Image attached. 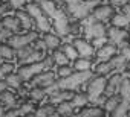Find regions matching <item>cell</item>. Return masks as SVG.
<instances>
[{
  "instance_id": "obj_1",
  "label": "cell",
  "mask_w": 130,
  "mask_h": 117,
  "mask_svg": "<svg viewBox=\"0 0 130 117\" xmlns=\"http://www.w3.org/2000/svg\"><path fill=\"white\" fill-rule=\"evenodd\" d=\"M43 69H46L44 61H37V63H31V64H25L17 70V75L22 78V81H29L32 79L37 73L43 72Z\"/></svg>"
},
{
  "instance_id": "obj_2",
  "label": "cell",
  "mask_w": 130,
  "mask_h": 117,
  "mask_svg": "<svg viewBox=\"0 0 130 117\" xmlns=\"http://www.w3.org/2000/svg\"><path fill=\"white\" fill-rule=\"evenodd\" d=\"M106 82L107 79L104 76H98L95 79H92L87 85V96H89V100H96L103 93H104V88H106Z\"/></svg>"
},
{
  "instance_id": "obj_3",
  "label": "cell",
  "mask_w": 130,
  "mask_h": 117,
  "mask_svg": "<svg viewBox=\"0 0 130 117\" xmlns=\"http://www.w3.org/2000/svg\"><path fill=\"white\" fill-rule=\"evenodd\" d=\"M32 84L37 85V87H49L52 84H55V78H54V73L52 72H40L37 73L34 78H32Z\"/></svg>"
},
{
  "instance_id": "obj_4",
  "label": "cell",
  "mask_w": 130,
  "mask_h": 117,
  "mask_svg": "<svg viewBox=\"0 0 130 117\" xmlns=\"http://www.w3.org/2000/svg\"><path fill=\"white\" fill-rule=\"evenodd\" d=\"M113 14H115V9L112 5H101L93 9V18L96 21H106V20L112 18Z\"/></svg>"
},
{
  "instance_id": "obj_5",
  "label": "cell",
  "mask_w": 130,
  "mask_h": 117,
  "mask_svg": "<svg viewBox=\"0 0 130 117\" xmlns=\"http://www.w3.org/2000/svg\"><path fill=\"white\" fill-rule=\"evenodd\" d=\"M37 32H29V34H26V35H20V37H11L9 38V41H11V46L12 47H23V46H28V44H31L32 41H35L37 40Z\"/></svg>"
},
{
  "instance_id": "obj_6",
  "label": "cell",
  "mask_w": 130,
  "mask_h": 117,
  "mask_svg": "<svg viewBox=\"0 0 130 117\" xmlns=\"http://www.w3.org/2000/svg\"><path fill=\"white\" fill-rule=\"evenodd\" d=\"M106 35L109 37V40L110 41H113L115 44H121L125 38H127V32L122 29V27H116V26H112L107 32H106Z\"/></svg>"
},
{
  "instance_id": "obj_7",
  "label": "cell",
  "mask_w": 130,
  "mask_h": 117,
  "mask_svg": "<svg viewBox=\"0 0 130 117\" xmlns=\"http://www.w3.org/2000/svg\"><path fill=\"white\" fill-rule=\"evenodd\" d=\"M74 47L77 49V52H78L80 56L90 58V56L93 55V46L89 44V43L84 41V40H78V38H77V40L74 41Z\"/></svg>"
},
{
  "instance_id": "obj_8",
  "label": "cell",
  "mask_w": 130,
  "mask_h": 117,
  "mask_svg": "<svg viewBox=\"0 0 130 117\" xmlns=\"http://www.w3.org/2000/svg\"><path fill=\"white\" fill-rule=\"evenodd\" d=\"M121 75H113L107 82H106V88H104V94L107 96H113L118 90H119V85H121Z\"/></svg>"
},
{
  "instance_id": "obj_9",
  "label": "cell",
  "mask_w": 130,
  "mask_h": 117,
  "mask_svg": "<svg viewBox=\"0 0 130 117\" xmlns=\"http://www.w3.org/2000/svg\"><path fill=\"white\" fill-rule=\"evenodd\" d=\"M2 26H3L5 29L11 31L12 34H14V32H19V31L22 29V23H20V20H19L17 15H15V17H12V15L3 17V18H2Z\"/></svg>"
},
{
  "instance_id": "obj_10",
  "label": "cell",
  "mask_w": 130,
  "mask_h": 117,
  "mask_svg": "<svg viewBox=\"0 0 130 117\" xmlns=\"http://www.w3.org/2000/svg\"><path fill=\"white\" fill-rule=\"evenodd\" d=\"M116 52V44H112V43H106L103 44L98 52H96V56L100 58V60H109V58H112Z\"/></svg>"
},
{
  "instance_id": "obj_11",
  "label": "cell",
  "mask_w": 130,
  "mask_h": 117,
  "mask_svg": "<svg viewBox=\"0 0 130 117\" xmlns=\"http://www.w3.org/2000/svg\"><path fill=\"white\" fill-rule=\"evenodd\" d=\"M43 41H44L46 49H49V50H57V49L61 46V40H60V37L55 35V34H51V32H46V34H44Z\"/></svg>"
},
{
  "instance_id": "obj_12",
  "label": "cell",
  "mask_w": 130,
  "mask_h": 117,
  "mask_svg": "<svg viewBox=\"0 0 130 117\" xmlns=\"http://www.w3.org/2000/svg\"><path fill=\"white\" fill-rule=\"evenodd\" d=\"M15 103V94L8 91V90H2L0 91V108L5 106H11Z\"/></svg>"
},
{
  "instance_id": "obj_13",
  "label": "cell",
  "mask_w": 130,
  "mask_h": 117,
  "mask_svg": "<svg viewBox=\"0 0 130 117\" xmlns=\"http://www.w3.org/2000/svg\"><path fill=\"white\" fill-rule=\"evenodd\" d=\"M55 109H57L58 115H71L74 111V105L71 100H63V102H58Z\"/></svg>"
},
{
  "instance_id": "obj_14",
  "label": "cell",
  "mask_w": 130,
  "mask_h": 117,
  "mask_svg": "<svg viewBox=\"0 0 130 117\" xmlns=\"http://www.w3.org/2000/svg\"><path fill=\"white\" fill-rule=\"evenodd\" d=\"M78 114L83 117H101V115H104V108L89 106V108H83Z\"/></svg>"
},
{
  "instance_id": "obj_15",
  "label": "cell",
  "mask_w": 130,
  "mask_h": 117,
  "mask_svg": "<svg viewBox=\"0 0 130 117\" xmlns=\"http://www.w3.org/2000/svg\"><path fill=\"white\" fill-rule=\"evenodd\" d=\"M17 17H19V20L22 23V27H25V29H29L32 26V23H34V17L31 14L25 12V11H17Z\"/></svg>"
},
{
  "instance_id": "obj_16",
  "label": "cell",
  "mask_w": 130,
  "mask_h": 117,
  "mask_svg": "<svg viewBox=\"0 0 130 117\" xmlns=\"http://www.w3.org/2000/svg\"><path fill=\"white\" fill-rule=\"evenodd\" d=\"M0 56L5 58V60H12V58L15 56V50L11 44H5L2 43L0 44Z\"/></svg>"
},
{
  "instance_id": "obj_17",
  "label": "cell",
  "mask_w": 130,
  "mask_h": 117,
  "mask_svg": "<svg viewBox=\"0 0 130 117\" xmlns=\"http://www.w3.org/2000/svg\"><path fill=\"white\" fill-rule=\"evenodd\" d=\"M90 66H92V63H90V60H87V58H78V60H75V64H74V69L77 70V72H86V70H89L90 69Z\"/></svg>"
},
{
  "instance_id": "obj_18",
  "label": "cell",
  "mask_w": 130,
  "mask_h": 117,
  "mask_svg": "<svg viewBox=\"0 0 130 117\" xmlns=\"http://www.w3.org/2000/svg\"><path fill=\"white\" fill-rule=\"evenodd\" d=\"M5 82H6V85L8 87H12V88H19L20 85H22V78L19 76V75H12V73H9V75H6V78H5Z\"/></svg>"
},
{
  "instance_id": "obj_19",
  "label": "cell",
  "mask_w": 130,
  "mask_h": 117,
  "mask_svg": "<svg viewBox=\"0 0 130 117\" xmlns=\"http://www.w3.org/2000/svg\"><path fill=\"white\" fill-rule=\"evenodd\" d=\"M44 90L41 88V87H34V88H31L29 91H28V96H29V99H32V100H35V102H38V100H41L43 97H44Z\"/></svg>"
},
{
  "instance_id": "obj_20",
  "label": "cell",
  "mask_w": 130,
  "mask_h": 117,
  "mask_svg": "<svg viewBox=\"0 0 130 117\" xmlns=\"http://www.w3.org/2000/svg\"><path fill=\"white\" fill-rule=\"evenodd\" d=\"M121 102V99L118 97V96H110L109 99H106V102L103 103V108H104V111H113L116 106H118V103Z\"/></svg>"
},
{
  "instance_id": "obj_21",
  "label": "cell",
  "mask_w": 130,
  "mask_h": 117,
  "mask_svg": "<svg viewBox=\"0 0 130 117\" xmlns=\"http://www.w3.org/2000/svg\"><path fill=\"white\" fill-rule=\"evenodd\" d=\"M112 70H113V66H112V63H110V61H107V63H100V64L96 66V69H95L96 75H101V76L109 75Z\"/></svg>"
},
{
  "instance_id": "obj_22",
  "label": "cell",
  "mask_w": 130,
  "mask_h": 117,
  "mask_svg": "<svg viewBox=\"0 0 130 117\" xmlns=\"http://www.w3.org/2000/svg\"><path fill=\"white\" fill-rule=\"evenodd\" d=\"M71 102H72L74 106H84L89 102V96L83 94V93H75V96H74V99Z\"/></svg>"
},
{
  "instance_id": "obj_23",
  "label": "cell",
  "mask_w": 130,
  "mask_h": 117,
  "mask_svg": "<svg viewBox=\"0 0 130 117\" xmlns=\"http://www.w3.org/2000/svg\"><path fill=\"white\" fill-rule=\"evenodd\" d=\"M52 58H54V63H57L58 66H64V64H68V61H69V58L66 56V53H64L63 50H55Z\"/></svg>"
},
{
  "instance_id": "obj_24",
  "label": "cell",
  "mask_w": 130,
  "mask_h": 117,
  "mask_svg": "<svg viewBox=\"0 0 130 117\" xmlns=\"http://www.w3.org/2000/svg\"><path fill=\"white\" fill-rule=\"evenodd\" d=\"M112 23H113V26H116V27H125V26L128 24V17H127L125 14H118V15H115V17L112 18Z\"/></svg>"
},
{
  "instance_id": "obj_25",
  "label": "cell",
  "mask_w": 130,
  "mask_h": 117,
  "mask_svg": "<svg viewBox=\"0 0 130 117\" xmlns=\"http://www.w3.org/2000/svg\"><path fill=\"white\" fill-rule=\"evenodd\" d=\"M57 106H54V103H47V105H43L41 108H38V111L35 112V115H52L54 112H57L55 109Z\"/></svg>"
},
{
  "instance_id": "obj_26",
  "label": "cell",
  "mask_w": 130,
  "mask_h": 117,
  "mask_svg": "<svg viewBox=\"0 0 130 117\" xmlns=\"http://www.w3.org/2000/svg\"><path fill=\"white\" fill-rule=\"evenodd\" d=\"M127 109H128L127 99H121V102H119L118 106L112 111V114H113V115H125V114H127Z\"/></svg>"
},
{
  "instance_id": "obj_27",
  "label": "cell",
  "mask_w": 130,
  "mask_h": 117,
  "mask_svg": "<svg viewBox=\"0 0 130 117\" xmlns=\"http://www.w3.org/2000/svg\"><path fill=\"white\" fill-rule=\"evenodd\" d=\"M90 32H92V35L96 38V37H104L107 31L104 29V26L101 24V21H98V23H93V24L90 26Z\"/></svg>"
},
{
  "instance_id": "obj_28",
  "label": "cell",
  "mask_w": 130,
  "mask_h": 117,
  "mask_svg": "<svg viewBox=\"0 0 130 117\" xmlns=\"http://www.w3.org/2000/svg\"><path fill=\"white\" fill-rule=\"evenodd\" d=\"M72 73H74V70H72V67H69L68 64H64V66H58V69H57V75H58V78H60V79L68 78V76H71Z\"/></svg>"
},
{
  "instance_id": "obj_29",
  "label": "cell",
  "mask_w": 130,
  "mask_h": 117,
  "mask_svg": "<svg viewBox=\"0 0 130 117\" xmlns=\"http://www.w3.org/2000/svg\"><path fill=\"white\" fill-rule=\"evenodd\" d=\"M63 52L66 53V56L69 58V60H77V56H78V52L74 47V44H64L63 46Z\"/></svg>"
},
{
  "instance_id": "obj_30",
  "label": "cell",
  "mask_w": 130,
  "mask_h": 117,
  "mask_svg": "<svg viewBox=\"0 0 130 117\" xmlns=\"http://www.w3.org/2000/svg\"><path fill=\"white\" fill-rule=\"evenodd\" d=\"M12 70H14V64L11 63H3L0 66V75H9L12 73Z\"/></svg>"
},
{
  "instance_id": "obj_31",
  "label": "cell",
  "mask_w": 130,
  "mask_h": 117,
  "mask_svg": "<svg viewBox=\"0 0 130 117\" xmlns=\"http://www.w3.org/2000/svg\"><path fill=\"white\" fill-rule=\"evenodd\" d=\"M12 37V32L11 31H8V29H0V44H2V43H5L6 40H9Z\"/></svg>"
},
{
  "instance_id": "obj_32",
  "label": "cell",
  "mask_w": 130,
  "mask_h": 117,
  "mask_svg": "<svg viewBox=\"0 0 130 117\" xmlns=\"http://www.w3.org/2000/svg\"><path fill=\"white\" fill-rule=\"evenodd\" d=\"M28 0H9V8H14V9H20L26 5Z\"/></svg>"
},
{
  "instance_id": "obj_33",
  "label": "cell",
  "mask_w": 130,
  "mask_h": 117,
  "mask_svg": "<svg viewBox=\"0 0 130 117\" xmlns=\"http://www.w3.org/2000/svg\"><path fill=\"white\" fill-rule=\"evenodd\" d=\"M19 109H20V112H25V114H29V112H31V111L34 109V106H32L31 103H28V102H25V103H23V105H22V106H20Z\"/></svg>"
},
{
  "instance_id": "obj_34",
  "label": "cell",
  "mask_w": 130,
  "mask_h": 117,
  "mask_svg": "<svg viewBox=\"0 0 130 117\" xmlns=\"http://www.w3.org/2000/svg\"><path fill=\"white\" fill-rule=\"evenodd\" d=\"M127 3H130V0H110L112 6H125Z\"/></svg>"
},
{
  "instance_id": "obj_35",
  "label": "cell",
  "mask_w": 130,
  "mask_h": 117,
  "mask_svg": "<svg viewBox=\"0 0 130 117\" xmlns=\"http://www.w3.org/2000/svg\"><path fill=\"white\" fill-rule=\"evenodd\" d=\"M34 3H41V2H44V0H32Z\"/></svg>"
},
{
  "instance_id": "obj_36",
  "label": "cell",
  "mask_w": 130,
  "mask_h": 117,
  "mask_svg": "<svg viewBox=\"0 0 130 117\" xmlns=\"http://www.w3.org/2000/svg\"><path fill=\"white\" fill-rule=\"evenodd\" d=\"M3 11H5V9H3V8H0V14H2V12H3Z\"/></svg>"
},
{
  "instance_id": "obj_37",
  "label": "cell",
  "mask_w": 130,
  "mask_h": 117,
  "mask_svg": "<svg viewBox=\"0 0 130 117\" xmlns=\"http://www.w3.org/2000/svg\"><path fill=\"white\" fill-rule=\"evenodd\" d=\"M127 115H130V111H127Z\"/></svg>"
}]
</instances>
